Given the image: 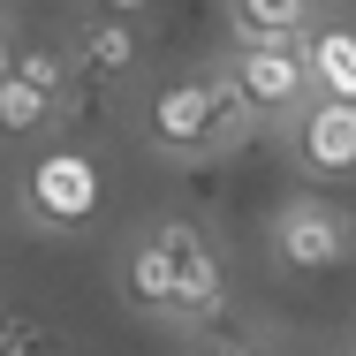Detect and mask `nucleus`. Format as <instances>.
Masks as SVG:
<instances>
[{
    "instance_id": "nucleus-1",
    "label": "nucleus",
    "mask_w": 356,
    "mask_h": 356,
    "mask_svg": "<svg viewBox=\"0 0 356 356\" xmlns=\"http://www.w3.org/2000/svg\"><path fill=\"white\" fill-rule=\"evenodd\" d=\"M23 205L38 213V227H83L99 213V159L76 144L38 152V167L23 175Z\"/></svg>"
},
{
    "instance_id": "nucleus-2",
    "label": "nucleus",
    "mask_w": 356,
    "mask_h": 356,
    "mask_svg": "<svg viewBox=\"0 0 356 356\" xmlns=\"http://www.w3.org/2000/svg\"><path fill=\"white\" fill-rule=\"evenodd\" d=\"M349 243H356V227L326 197H288L281 213H273V258H281L288 273H326V266H341L349 258Z\"/></svg>"
},
{
    "instance_id": "nucleus-3",
    "label": "nucleus",
    "mask_w": 356,
    "mask_h": 356,
    "mask_svg": "<svg viewBox=\"0 0 356 356\" xmlns=\"http://www.w3.org/2000/svg\"><path fill=\"white\" fill-rule=\"evenodd\" d=\"M144 122H152V144L175 152V159L213 152V144H220V91H213V76H182V83H167V91L152 99Z\"/></svg>"
},
{
    "instance_id": "nucleus-4",
    "label": "nucleus",
    "mask_w": 356,
    "mask_h": 356,
    "mask_svg": "<svg viewBox=\"0 0 356 356\" xmlns=\"http://www.w3.org/2000/svg\"><path fill=\"white\" fill-rule=\"evenodd\" d=\"M235 76H243V91H250L258 114H288V106L318 83V76H311V54H303L296 38H243Z\"/></svg>"
},
{
    "instance_id": "nucleus-5",
    "label": "nucleus",
    "mask_w": 356,
    "mask_h": 356,
    "mask_svg": "<svg viewBox=\"0 0 356 356\" xmlns=\"http://www.w3.org/2000/svg\"><path fill=\"white\" fill-rule=\"evenodd\" d=\"M296 159L311 175H356V99L318 91L296 122Z\"/></svg>"
},
{
    "instance_id": "nucleus-6",
    "label": "nucleus",
    "mask_w": 356,
    "mask_h": 356,
    "mask_svg": "<svg viewBox=\"0 0 356 356\" xmlns=\"http://www.w3.org/2000/svg\"><path fill=\"white\" fill-rule=\"evenodd\" d=\"M122 296H129L137 311H152V318H175V311H182V273H175V250H167L159 227L122 250Z\"/></svg>"
},
{
    "instance_id": "nucleus-7",
    "label": "nucleus",
    "mask_w": 356,
    "mask_h": 356,
    "mask_svg": "<svg viewBox=\"0 0 356 356\" xmlns=\"http://www.w3.org/2000/svg\"><path fill=\"white\" fill-rule=\"evenodd\" d=\"M159 235H167V250H175V273H182V311L175 318H205V311H220V250L190 227V220H159Z\"/></svg>"
},
{
    "instance_id": "nucleus-8",
    "label": "nucleus",
    "mask_w": 356,
    "mask_h": 356,
    "mask_svg": "<svg viewBox=\"0 0 356 356\" xmlns=\"http://www.w3.org/2000/svg\"><path fill=\"white\" fill-rule=\"evenodd\" d=\"M144 61V38H137V23L129 15H91L83 31H76V69L91 76V83H122V76Z\"/></svg>"
},
{
    "instance_id": "nucleus-9",
    "label": "nucleus",
    "mask_w": 356,
    "mask_h": 356,
    "mask_svg": "<svg viewBox=\"0 0 356 356\" xmlns=\"http://www.w3.org/2000/svg\"><path fill=\"white\" fill-rule=\"evenodd\" d=\"M303 54H311V76H318V91H334V99H356V31H311L303 38Z\"/></svg>"
},
{
    "instance_id": "nucleus-10",
    "label": "nucleus",
    "mask_w": 356,
    "mask_h": 356,
    "mask_svg": "<svg viewBox=\"0 0 356 356\" xmlns=\"http://www.w3.org/2000/svg\"><path fill=\"white\" fill-rule=\"evenodd\" d=\"M318 0H235V38H303Z\"/></svg>"
},
{
    "instance_id": "nucleus-11",
    "label": "nucleus",
    "mask_w": 356,
    "mask_h": 356,
    "mask_svg": "<svg viewBox=\"0 0 356 356\" xmlns=\"http://www.w3.org/2000/svg\"><path fill=\"white\" fill-rule=\"evenodd\" d=\"M0 122L8 129H46L54 122V91H38V83H23V76L8 69L0 76Z\"/></svg>"
},
{
    "instance_id": "nucleus-12",
    "label": "nucleus",
    "mask_w": 356,
    "mask_h": 356,
    "mask_svg": "<svg viewBox=\"0 0 356 356\" xmlns=\"http://www.w3.org/2000/svg\"><path fill=\"white\" fill-rule=\"evenodd\" d=\"M8 69L23 76V83H38V91H54V99H61V76H69V61H61V54H46V46H15V61H8Z\"/></svg>"
},
{
    "instance_id": "nucleus-13",
    "label": "nucleus",
    "mask_w": 356,
    "mask_h": 356,
    "mask_svg": "<svg viewBox=\"0 0 356 356\" xmlns=\"http://www.w3.org/2000/svg\"><path fill=\"white\" fill-rule=\"evenodd\" d=\"M38 341H46V326H31V318H8V326H0V349H8V356L38 349Z\"/></svg>"
},
{
    "instance_id": "nucleus-14",
    "label": "nucleus",
    "mask_w": 356,
    "mask_h": 356,
    "mask_svg": "<svg viewBox=\"0 0 356 356\" xmlns=\"http://www.w3.org/2000/svg\"><path fill=\"white\" fill-rule=\"evenodd\" d=\"M106 15H137V8H152V0H99Z\"/></svg>"
},
{
    "instance_id": "nucleus-15",
    "label": "nucleus",
    "mask_w": 356,
    "mask_h": 356,
    "mask_svg": "<svg viewBox=\"0 0 356 356\" xmlns=\"http://www.w3.org/2000/svg\"><path fill=\"white\" fill-rule=\"evenodd\" d=\"M318 8H356V0H318Z\"/></svg>"
}]
</instances>
